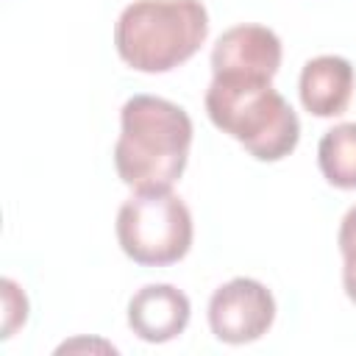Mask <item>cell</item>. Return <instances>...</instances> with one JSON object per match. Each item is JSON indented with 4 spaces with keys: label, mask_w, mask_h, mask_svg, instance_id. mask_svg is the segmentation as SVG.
<instances>
[{
    "label": "cell",
    "mask_w": 356,
    "mask_h": 356,
    "mask_svg": "<svg viewBox=\"0 0 356 356\" xmlns=\"http://www.w3.org/2000/svg\"><path fill=\"white\" fill-rule=\"evenodd\" d=\"M209 36L200 0H134L114 25V47L136 72H170L189 61Z\"/></svg>",
    "instance_id": "3957f363"
},
{
    "label": "cell",
    "mask_w": 356,
    "mask_h": 356,
    "mask_svg": "<svg viewBox=\"0 0 356 356\" xmlns=\"http://www.w3.org/2000/svg\"><path fill=\"white\" fill-rule=\"evenodd\" d=\"M337 245L342 253V286L345 295L356 303V206H350L348 214L342 217Z\"/></svg>",
    "instance_id": "30bf717a"
},
{
    "label": "cell",
    "mask_w": 356,
    "mask_h": 356,
    "mask_svg": "<svg viewBox=\"0 0 356 356\" xmlns=\"http://www.w3.org/2000/svg\"><path fill=\"white\" fill-rule=\"evenodd\" d=\"M323 178L337 189H356V122H339L317 145Z\"/></svg>",
    "instance_id": "9c48e42d"
},
{
    "label": "cell",
    "mask_w": 356,
    "mask_h": 356,
    "mask_svg": "<svg viewBox=\"0 0 356 356\" xmlns=\"http://www.w3.org/2000/svg\"><path fill=\"white\" fill-rule=\"evenodd\" d=\"M281 67V39L275 31L253 22L228 28L211 50V72L225 78L273 81Z\"/></svg>",
    "instance_id": "8992f818"
},
{
    "label": "cell",
    "mask_w": 356,
    "mask_h": 356,
    "mask_svg": "<svg viewBox=\"0 0 356 356\" xmlns=\"http://www.w3.org/2000/svg\"><path fill=\"white\" fill-rule=\"evenodd\" d=\"M117 242L136 264H175L192 248V214L172 189L134 192L117 211Z\"/></svg>",
    "instance_id": "277c9868"
},
{
    "label": "cell",
    "mask_w": 356,
    "mask_h": 356,
    "mask_svg": "<svg viewBox=\"0 0 356 356\" xmlns=\"http://www.w3.org/2000/svg\"><path fill=\"white\" fill-rule=\"evenodd\" d=\"M275 298L256 278H234L214 289L209 300V328L220 342L248 345L270 331Z\"/></svg>",
    "instance_id": "5b68a950"
},
{
    "label": "cell",
    "mask_w": 356,
    "mask_h": 356,
    "mask_svg": "<svg viewBox=\"0 0 356 356\" xmlns=\"http://www.w3.org/2000/svg\"><path fill=\"white\" fill-rule=\"evenodd\" d=\"M300 103L314 117L345 114L353 95V64L342 56L309 58L300 70Z\"/></svg>",
    "instance_id": "ba28073f"
},
{
    "label": "cell",
    "mask_w": 356,
    "mask_h": 356,
    "mask_svg": "<svg viewBox=\"0 0 356 356\" xmlns=\"http://www.w3.org/2000/svg\"><path fill=\"white\" fill-rule=\"evenodd\" d=\"M206 114L259 161H281L300 139V120L273 81L214 75L206 89Z\"/></svg>",
    "instance_id": "7a4b0ae2"
},
{
    "label": "cell",
    "mask_w": 356,
    "mask_h": 356,
    "mask_svg": "<svg viewBox=\"0 0 356 356\" xmlns=\"http://www.w3.org/2000/svg\"><path fill=\"white\" fill-rule=\"evenodd\" d=\"M192 147L189 114L164 97L134 95L120 111L114 167L134 192H167L184 175Z\"/></svg>",
    "instance_id": "6da1fadb"
},
{
    "label": "cell",
    "mask_w": 356,
    "mask_h": 356,
    "mask_svg": "<svg viewBox=\"0 0 356 356\" xmlns=\"http://www.w3.org/2000/svg\"><path fill=\"white\" fill-rule=\"evenodd\" d=\"M189 298L172 284H147L128 303V325L145 342H170L189 325Z\"/></svg>",
    "instance_id": "52a82bcc"
},
{
    "label": "cell",
    "mask_w": 356,
    "mask_h": 356,
    "mask_svg": "<svg viewBox=\"0 0 356 356\" xmlns=\"http://www.w3.org/2000/svg\"><path fill=\"white\" fill-rule=\"evenodd\" d=\"M0 286H3V339H8L28 320V298L11 278H3Z\"/></svg>",
    "instance_id": "8fae6325"
}]
</instances>
